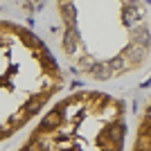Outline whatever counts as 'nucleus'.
I'll return each mask as SVG.
<instances>
[{
    "instance_id": "3",
    "label": "nucleus",
    "mask_w": 151,
    "mask_h": 151,
    "mask_svg": "<svg viewBox=\"0 0 151 151\" xmlns=\"http://www.w3.org/2000/svg\"><path fill=\"white\" fill-rule=\"evenodd\" d=\"M126 140V101L99 88H81L59 95L23 131L14 151H124Z\"/></svg>"
},
{
    "instance_id": "4",
    "label": "nucleus",
    "mask_w": 151,
    "mask_h": 151,
    "mask_svg": "<svg viewBox=\"0 0 151 151\" xmlns=\"http://www.w3.org/2000/svg\"><path fill=\"white\" fill-rule=\"evenodd\" d=\"M124 151H151V99L140 111L131 142H129V147Z\"/></svg>"
},
{
    "instance_id": "1",
    "label": "nucleus",
    "mask_w": 151,
    "mask_h": 151,
    "mask_svg": "<svg viewBox=\"0 0 151 151\" xmlns=\"http://www.w3.org/2000/svg\"><path fill=\"white\" fill-rule=\"evenodd\" d=\"M61 65L90 83L138 75L151 61L145 0H50Z\"/></svg>"
},
{
    "instance_id": "2",
    "label": "nucleus",
    "mask_w": 151,
    "mask_h": 151,
    "mask_svg": "<svg viewBox=\"0 0 151 151\" xmlns=\"http://www.w3.org/2000/svg\"><path fill=\"white\" fill-rule=\"evenodd\" d=\"M65 88V70L29 25L0 18V145L18 138Z\"/></svg>"
}]
</instances>
